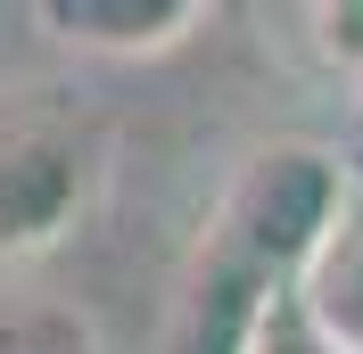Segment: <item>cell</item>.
I'll return each mask as SVG.
<instances>
[{"label": "cell", "instance_id": "obj_5", "mask_svg": "<svg viewBox=\"0 0 363 354\" xmlns=\"http://www.w3.org/2000/svg\"><path fill=\"white\" fill-rule=\"evenodd\" d=\"M289 305L330 354H363V181L330 222V239L314 247V264L289 280Z\"/></svg>", "mask_w": 363, "mask_h": 354}, {"label": "cell", "instance_id": "obj_1", "mask_svg": "<svg viewBox=\"0 0 363 354\" xmlns=\"http://www.w3.org/2000/svg\"><path fill=\"white\" fill-rule=\"evenodd\" d=\"M347 198H355V173L330 149H314V140H272V149H256L231 173L206 239L289 288L297 272L314 264V247L330 239V222L347 215Z\"/></svg>", "mask_w": 363, "mask_h": 354}, {"label": "cell", "instance_id": "obj_7", "mask_svg": "<svg viewBox=\"0 0 363 354\" xmlns=\"http://www.w3.org/2000/svg\"><path fill=\"white\" fill-rule=\"evenodd\" d=\"M256 354H330L306 321H297V305H289V288L272 297V313H264V330H256Z\"/></svg>", "mask_w": 363, "mask_h": 354}, {"label": "cell", "instance_id": "obj_2", "mask_svg": "<svg viewBox=\"0 0 363 354\" xmlns=\"http://www.w3.org/2000/svg\"><path fill=\"white\" fill-rule=\"evenodd\" d=\"M99 190V132L50 91L0 108V256H42L83 222Z\"/></svg>", "mask_w": 363, "mask_h": 354}, {"label": "cell", "instance_id": "obj_6", "mask_svg": "<svg viewBox=\"0 0 363 354\" xmlns=\"http://www.w3.org/2000/svg\"><path fill=\"white\" fill-rule=\"evenodd\" d=\"M306 42H314V58L330 74L363 83V0H314L306 8Z\"/></svg>", "mask_w": 363, "mask_h": 354}, {"label": "cell", "instance_id": "obj_3", "mask_svg": "<svg viewBox=\"0 0 363 354\" xmlns=\"http://www.w3.org/2000/svg\"><path fill=\"white\" fill-rule=\"evenodd\" d=\"M272 297H281V280H264L256 264H240L231 247L206 239L174 305V354H256Z\"/></svg>", "mask_w": 363, "mask_h": 354}, {"label": "cell", "instance_id": "obj_4", "mask_svg": "<svg viewBox=\"0 0 363 354\" xmlns=\"http://www.w3.org/2000/svg\"><path fill=\"white\" fill-rule=\"evenodd\" d=\"M33 25L91 58H157L206 25V0H42Z\"/></svg>", "mask_w": 363, "mask_h": 354}]
</instances>
